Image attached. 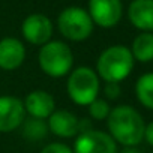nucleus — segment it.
Listing matches in <instances>:
<instances>
[{
    "label": "nucleus",
    "mask_w": 153,
    "mask_h": 153,
    "mask_svg": "<svg viewBox=\"0 0 153 153\" xmlns=\"http://www.w3.org/2000/svg\"><path fill=\"white\" fill-rule=\"evenodd\" d=\"M107 125L111 138L123 147H137L144 140L146 123L131 105H119L110 111Z\"/></svg>",
    "instance_id": "nucleus-1"
},
{
    "label": "nucleus",
    "mask_w": 153,
    "mask_h": 153,
    "mask_svg": "<svg viewBox=\"0 0 153 153\" xmlns=\"http://www.w3.org/2000/svg\"><path fill=\"white\" fill-rule=\"evenodd\" d=\"M134 57L128 47L111 45L105 48L96 62V74L105 83H120L134 69Z\"/></svg>",
    "instance_id": "nucleus-2"
},
{
    "label": "nucleus",
    "mask_w": 153,
    "mask_h": 153,
    "mask_svg": "<svg viewBox=\"0 0 153 153\" xmlns=\"http://www.w3.org/2000/svg\"><path fill=\"white\" fill-rule=\"evenodd\" d=\"M68 96L76 105L92 104L99 93V76L89 66H80L74 69L66 83Z\"/></svg>",
    "instance_id": "nucleus-3"
},
{
    "label": "nucleus",
    "mask_w": 153,
    "mask_h": 153,
    "mask_svg": "<svg viewBox=\"0 0 153 153\" xmlns=\"http://www.w3.org/2000/svg\"><path fill=\"white\" fill-rule=\"evenodd\" d=\"M38 60L44 74L53 78H60L71 72L74 65V54L68 44L62 41H50L41 47Z\"/></svg>",
    "instance_id": "nucleus-4"
},
{
    "label": "nucleus",
    "mask_w": 153,
    "mask_h": 153,
    "mask_svg": "<svg viewBox=\"0 0 153 153\" xmlns=\"http://www.w3.org/2000/svg\"><path fill=\"white\" fill-rule=\"evenodd\" d=\"M57 26L66 39L75 42L87 39L93 32V21L89 12L78 6H69L63 9L57 17Z\"/></svg>",
    "instance_id": "nucleus-5"
},
{
    "label": "nucleus",
    "mask_w": 153,
    "mask_h": 153,
    "mask_svg": "<svg viewBox=\"0 0 153 153\" xmlns=\"http://www.w3.org/2000/svg\"><path fill=\"white\" fill-rule=\"evenodd\" d=\"M74 153H117V143L110 134L89 129L80 132L74 143Z\"/></svg>",
    "instance_id": "nucleus-6"
},
{
    "label": "nucleus",
    "mask_w": 153,
    "mask_h": 153,
    "mask_svg": "<svg viewBox=\"0 0 153 153\" xmlns=\"http://www.w3.org/2000/svg\"><path fill=\"white\" fill-rule=\"evenodd\" d=\"M123 14L120 0H89V15L93 24L110 29L119 24Z\"/></svg>",
    "instance_id": "nucleus-7"
},
{
    "label": "nucleus",
    "mask_w": 153,
    "mask_h": 153,
    "mask_svg": "<svg viewBox=\"0 0 153 153\" xmlns=\"http://www.w3.org/2000/svg\"><path fill=\"white\" fill-rule=\"evenodd\" d=\"M24 39L33 45H45L53 36V23L44 14H32L21 24Z\"/></svg>",
    "instance_id": "nucleus-8"
},
{
    "label": "nucleus",
    "mask_w": 153,
    "mask_h": 153,
    "mask_svg": "<svg viewBox=\"0 0 153 153\" xmlns=\"http://www.w3.org/2000/svg\"><path fill=\"white\" fill-rule=\"evenodd\" d=\"M26 119L23 101L15 96H0V132L18 129Z\"/></svg>",
    "instance_id": "nucleus-9"
},
{
    "label": "nucleus",
    "mask_w": 153,
    "mask_h": 153,
    "mask_svg": "<svg viewBox=\"0 0 153 153\" xmlns=\"http://www.w3.org/2000/svg\"><path fill=\"white\" fill-rule=\"evenodd\" d=\"M48 131L60 138H71L80 134V119L68 110H56L48 117Z\"/></svg>",
    "instance_id": "nucleus-10"
},
{
    "label": "nucleus",
    "mask_w": 153,
    "mask_h": 153,
    "mask_svg": "<svg viewBox=\"0 0 153 153\" xmlns=\"http://www.w3.org/2000/svg\"><path fill=\"white\" fill-rule=\"evenodd\" d=\"M26 59V48L17 38H3L0 41V68L3 71L18 69Z\"/></svg>",
    "instance_id": "nucleus-11"
},
{
    "label": "nucleus",
    "mask_w": 153,
    "mask_h": 153,
    "mask_svg": "<svg viewBox=\"0 0 153 153\" xmlns=\"http://www.w3.org/2000/svg\"><path fill=\"white\" fill-rule=\"evenodd\" d=\"M24 110L35 119H48L56 111L54 98L45 90H35L30 92L24 99Z\"/></svg>",
    "instance_id": "nucleus-12"
},
{
    "label": "nucleus",
    "mask_w": 153,
    "mask_h": 153,
    "mask_svg": "<svg viewBox=\"0 0 153 153\" xmlns=\"http://www.w3.org/2000/svg\"><path fill=\"white\" fill-rule=\"evenodd\" d=\"M128 18L141 32H153V0H134L128 9Z\"/></svg>",
    "instance_id": "nucleus-13"
},
{
    "label": "nucleus",
    "mask_w": 153,
    "mask_h": 153,
    "mask_svg": "<svg viewBox=\"0 0 153 153\" xmlns=\"http://www.w3.org/2000/svg\"><path fill=\"white\" fill-rule=\"evenodd\" d=\"M134 60L149 63L153 60V32H141L135 36L132 47L129 48Z\"/></svg>",
    "instance_id": "nucleus-14"
},
{
    "label": "nucleus",
    "mask_w": 153,
    "mask_h": 153,
    "mask_svg": "<svg viewBox=\"0 0 153 153\" xmlns=\"http://www.w3.org/2000/svg\"><path fill=\"white\" fill-rule=\"evenodd\" d=\"M135 95L138 102L147 110H153V72L143 74L137 80Z\"/></svg>",
    "instance_id": "nucleus-15"
},
{
    "label": "nucleus",
    "mask_w": 153,
    "mask_h": 153,
    "mask_svg": "<svg viewBox=\"0 0 153 153\" xmlns=\"http://www.w3.org/2000/svg\"><path fill=\"white\" fill-rule=\"evenodd\" d=\"M47 132H48V126L44 120L35 119V117L24 119V122H23V135L29 141H39V140L45 138Z\"/></svg>",
    "instance_id": "nucleus-16"
},
{
    "label": "nucleus",
    "mask_w": 153,
    "mask_h": 153,
    "mask_svg": "<svg viewBox=\"0 0 153 153\" xmlns=\"http://www.w3.org/2000/svg\"><path fill=\"white\" fill-rule=\"evenodd\" d=\"M87 107H89V114H90V117L95 119V120H105V119L110 116V111H111L108 102H107L105 99H99V98H96V99H95L92 104H89Z\"/></svg>",
    "instance_id": "nucleus-17"
},
{
    "label": "nucleus",
    "mask_w": 153,
    "mask_h": 153,
    "mask_svg": "<svg viewBox=\"0 0 153 153\" xmlns=\"http://www.w3.org/2000/svg\"><path fill=\"white\" fill-rule=\"evenodd\" d=\"M41 153H74V152L69 146L63 143H50L41 150Z\"/></svg>",
    "instance_id": "nucleus-18"
},
{
    "label": "nucleus",
    "mask_w": 153,
    "mask_h": 153,
    "mask_svg": "<svg viewBox=\"0 0 153 153\" xmlns=\"http://www.w3.org/2000/svg\"><path fill=\"white\" fill-rule=\"evenodd\" d=\"M122 93V87L119 83H105V87H104V95L108 98V99H117Z\"/></svg>",
    "instance_id": "nucleus-19"
},
{
    "label": "nucleus",
    "mask_w": 153,
    "mask_h": 153,
    "mask_svg": "<svg viewBox=\"0 0 153 153\" xmlns=\"http://www.w3.org/2000/svg\"><path fill=\"white\" fill-rule=\"evenodd\" d=\"M144 140L153 147V122H150L149 125H146V129H144Z\"/></svg>",
    "instance_id": "nucleus-20"
},
{
    "label": "nucleus",
    "mask_w": 153,
    "mask_h": 153,
    "mask_svg": "<svg viewBox=\"0 0 153 153\" xmlns=\"http://www.w3.org/2000/svg\"><path fill=\"white\" fill-rule=\"evenodd\" d=\"M119 153H141L137 147H123V150H120Z\"/></svg>",
    "instance_id": "nucleus-21"
},
{
    "label": "nucleus",
    "mask_w": 153,
    "mask_h": 153,
    "mask_svg": "<svg viewBox=\"0 0 153 153\" xmlns=\"http://www.w3.org/2000/svg\"><path fill=\"white\" fill-rule=\"evenodd\" d=\"M152 153H153V152H152Z\"/></svg>",
    "instance_id": "nucleus-22"
}]
</instances>
